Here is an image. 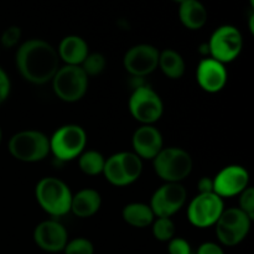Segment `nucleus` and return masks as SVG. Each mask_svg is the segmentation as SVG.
<instances>
[{"instance_id": "f257e3e1", "label": "nucleus", "mask_w": 254, "mask_h": 254, "mask_svg": "<svg viewBox=\"0 0 254 254\" xmlns=\"http://www.w3.org/2000/svg\"><path fill=\"white\" fill-rule=\"evenodd\" d=\"M15 62L22 78L39 86L51 82L60 68L56 49L41 39L22 42L15 55Z\"/></svg>"}, {"instance_id": "f03ea898", "label": "nucleus", "mask_w": 254, "mask_h": 254, "mask_svg": "<svg viewBox=\"0 0 254 254\" xmlns=\"http://www.w3.org/2000/svg\"><path fill=\"white\" fill-rule=\"evenodd\" d=\"M72 191L64 181L55 176L42 178L35 186V197L40 207L52 217H61L71 210Z\"/></svg>"}, {"instance_id": "7ed1b4c3", "label": "nucleus", "mask_w": 254, "mask_h": 254, "mask_svg": "<svg viewBox=\"0 0 254 254\" xmlns=\"http://www.w3.org/2000/svg\"><path fill=\"white\" fill-rule=\"evenodd\" d=\"M154 171L164 183H180L191 174L193 160L190 154L178 146H168L153 159Z\"/></svg>"}, {"instance_id": "20e7f679", "label": "nucleus", "mask_w": 254, "mask_h": 254, "mask_svg": "<svg viewBox=\"0 0 254 254\" xmlns=\"http://www.w3.org/2000/svg\"><path fill=\"white\" fill-rule=\"evenodd\" d=\"M10 155L22 163H37L50 155V136L40 130L26 129L15 133L7 144Z\"/></svg>"}, {"instance_id": "39448f33", "label": "nucleus", "mask_w": 254, "mask_h": 254, "mask_svg": "<svg viewBox=\"0 0 254 254\" xmlns=\"http://www.w3.org/2000/svg\"><path fill=\"white\" fill-rule=\"evenodd\" d=\"M87 133L78 124H64L50 136V154L60 161H72L86 150Z\"/></svg>"}, {"instance_id": "423d86ee", "label": "nucleus", "mask_w": 254, "mask_h": 254, "mask_svg": "<svg viewBox=\"0 0 254 254\" xmlns=\"http://www.w3.org/2000/svg\"><path fill=\"white\" fill-rule=\"evenodd\" d=\"M89 77L81 66H64L57 69L52 78V89L61 101L67 103L78 102L86 96Z\"/></svg>"}, {"instance_id": "0eeeda50", "label": "nucleus", "mask_w": 254, "mask_h": 254, "mask_svg": "<svg viewBox=\"0 0 254 254\" xmlns=\"http://www.w3.org/2000/svg\"><path fill=\"white\" fill-rule=\"evenodd\" d=\"M253 220L238 207L225 208L216 222V236L226 247H235L247 238Z\"/></svg>"}, {"instance_id": "6e6552de", "label": "nucleus", "mask_w": 254, "mask_h": 254, "mask_svg": "<svg viewBox=\"0 0 254 254\" xmlns=\"http://www.w3.org/2000/svg\"><path fill=\"white\" fill-rule=\"evenodd\" d=\"M243 49V37L240 30L233 25H222L217 27L207 42L208 55L211 59L227 64L235 61Z\"/></svg>"}, {"instance_id": "1a4fd4ad", "label": "nucleus", "mask_w": 254, "mask_h": 254, "mask_svg": "<svg viewBox=\"0 0 254 254\" xmlns=\"http://www.w3.org/2000/svg\"><path fill=\"white\" fill-rule=\"evenodd\" d=\"M128 108L131 117L141 126H154L164 113L163 99L148 86H139L131 92Z\"/></svg>"}, {"instance_id": "9d476101", "label": "nucleus", "mask_w": 254, "mask_h": 254, "mask_svg": "<svg viewBox=\"0 0 254 254\" xmlns=\"http://www.w3.org/2000/svg\"><path fill=\"white\" fill-rule=\"evenodd\" d=\"M225 210L223 198L211 193H198L188 207L189 222L196 228H208L216 225Z\"/></svg>"}, {"instance_id": "9b49d317", "label": "nucleus", "mask_w": 254, "mask_h": 254, "mask_svg": "<svg viewBox=\"0 0 254 254\" xmlns=\"http://www.w3.org/2000/svg\"><path fill=\"white\" fill-rule=\"evenodd\" d=\"M188 198V191L180 183H165L156 189L150 198L151 211L155 217L171 218L184 207Z\"/></svg>"}, {"instance_id": "f8f14e48", "label": "nucleus", "mask_w": 254, "mask_h": 254, "mask_svg": "<svg viewBox=\"0 0 254 254\" xmlns=\"http://www.w3.org/2000/svg\"><path fill=\"white\" fill-rule=\"evenodd\" d=\"M213 180V192L221 198L241 195L250 186V173L242 165L232 164L221 169Z\"/></svg>"}, {"instance_id": "ddd939ff", "label": "nucleus", "mask_w": 254, "mask_h": 254, "mask_svg": "<svg viewBox=\"0 0 254 254\" xmlns=\"http://www.w3.org/2000/svg\"><path fill=\"white\" fill-rule=\"evenodd\" d=\"M159 54L160 51L153 45H135L124 55L123 66L126 71L133 77H146L158 68Z\"/></svg>"}, {"instance_id": "4468645a", "label": "nucleus", "mask_w": 254, "mask_h": 254, "mask_svg": "<svg viewBox=\"0 0 254 254\" xmlns=\"http://www.w3.org/2000/svg\"><path fill=\"white\" fill-rule=\"evenodd\" d=\"M34 242L40 250L47 253L64 252L68 242V232L62 223L56 220L40 222L34 230Z\"/></svg>"}, {"instance_id": "2eb2a0df", "label": "nucleus", "mask_w": 254, "mask_h": 254, "mask_svg": "<svg viewBox=\"0 0 254 254\" xmlns=\"http://www.w3.org/2000/svg\"><path fill=\"white\" fill-rule=\"evenodd\" d=\"M196 81L202 91L207 93H218L225 88L228 81L226 64L211 57H205L201 60L196 69Z\"/></svg>"}, {"instance_id": "dca6fc26", "label": "nucleus", "mask_w": 254, "mask_h": 254, "mask_svg": "<svg viewBox=\"0 0 254 254\" xmlns=\"http://www.w3.org/2000/svg\"><path fill=\"white\" fill-rule=\"evenodd\" d=\"M131 148L141 160H153L164 148L163 134L155 126H140L131 136Z\"/></svg>"}, {"instance_id": "f3484780", "label": "nucleus", "mask_w": 254, "mask_h": 254, "mask_svg": "<svg viewBox=\"0 0 254 254\" xmlns=\"http://www.w3.org/2000/svg\"><path fill=\"white\" fill-rule=\"evenodd\" d=\"M60 61L69 66H81L89 54L88 44L78 35H68L64 37L56 49Z\"/></svg>"}, {"instance_id": "a211bd4d", "label": "nucleus", "mask_w": 254, "mask_h": 254, "mask_svg": "<svg viewBox=\"0 0 254 254\" xmlns=\"http://www.w3.org/2000/svg\"><path fill=\"white\" fill-rule=\"evenodd\" d=\"M102 206V196L94 189H82L72 195L71 210L78 218H89L96 215Z\"/></svg>"}, {"instance_id": "6ab92c4d", "label": "nucleus", "mask_w": 254, "mask_h": 254, "mask_svg": "<svg viewBox=\"0 0 254 254\" xmlns=\"http://www.w3.org/2000/svg\"><path fill=\"white\" fill-rule=\"evenodd\" d=\"M207 16V9L200 0H185L179 5V19L189 30L202 29Z\"/></svg>"}, {"instance_id": "aec40b11", "label": "nucleus", "mask_w": 254, "mask_h": 254, "mask_svg": "<svg viewBox=\"0 0 254 254\" xmlns=\"http://www.w3.org/2000/svg\"><path fill=\"white\" fill-rule=\"evenodd\" d=\"M122 217L124 222L135 228L150 227L155 220V215L149 203L143 202H130L124 206L122 210Z\"/></svg>"}, {"instance_id": "412c9836", "label": "nucleus", "mask_w": 254, "mask_h": 254, "mask_svg": "<svg viewBox=\"0 0 254 254\" xmlns=\"http://www.w3.org/2000/svg\"><path fill=\"white\" fill-rule=\"evenodd\" d=\"M158 68L170 79H179L186 71V64L184 57L178 51L166 49L159 54Z\"/></svg>"}, {"instance_id": "4be33fe9", "label": "nucleus", "mask_w": 254, "mask_h": 254, "mask_svg": "<svg viewBox=\"0 0 254 254\" xmlns=\"http://www.w3.org/2000/svg\"><path fill=\"white\" fill-rule=\"evenodd\" d=\"M117 158H118L126 185L128 186L135 183L143 173V160L133 151L117 153Z\"/></svg>"}, {"instance_id": "5701e85b", "label": "nucleus", "mask_w": 254, "mask_h": 254, "mask_svg": "<svg viewBox=\"0 0 254 254\" xmlns=\"http://www.w3.org/2000/svg\"><path fill=\"white\" fill-rule=\"evenodd\" d=\"M106 158L97 150H84L78 156V168L88 176H97L103 173Z\"/></svg>"}, {"instance_id": "b1692460", "label": "nucleus", "mask_w": 254, "mask_h": 254, "mask_svg": "<svg viewBox=\"0 0 254 254\" xmlns=\"http://www.w3.org/2000/svg\"><path fill=\"white\" fill-rule=\"evenodd\" d=\"M150 227L154 238L158 240L159 242H169L175 237L176 226L171 218L155 217Z\"/></svg>"}, {"instance_id": "393cba45", "label": "nucleus", "mask_w": 254, "mask_h": 254, "mask_svg": "<svg viewBox=\"0 0 254 254\" xmlns=\"http://www.w3.org/2000/svg\"><path fill=\"white\" fill-rule=\"evenodd\" d=\"M107 60L104 55L99 52H89L84 61L82 62L81 67L88 77L98 76L106 69Z\"/></svg>"}, {"instance_id": "a878e982", "label": "nucleus", "mask_w": 254, "mask_h": 254, "mask_svg": "<svg viewBox=\"0 0 254 254\" xmlns=\"http://www.w3.org/2000/svg\"><path fill=\"white\" fill-rule=\"evenodd\" d=\"M64 254H94V246L88 238L77 237L67 242Z\"/></svg>"}, {"instance_id": "bb28decb", "label": "nucleus", "mask_w": 254, "mask_h": 254, "mask_svg": "<svg viewBox=\"0 0 254 254\" xmlns=\"http://www.w3.org/2000/svg\"><path fill=\"white\" fill-rule=\"evenodd\" d=\"M238 200V208L242 210L247 216H250L252 220H254V189L248 186L245 191H243Z\"/></svg>"}, {"instance_id": "cd10ccee", "label": "nucleus", "mask_w": 254, "mask_h": 254, "mask_svg": "<svg viewBox=\"0 0 254 254\" xmlns=\"http://www.w3.org/2000/svg\"><path fill=\"white\" fill-rule=\"evenodd\" d=\"M21 29L19 26H9L7 29L4 30V32L1 34V45L6 49H12V47L16 46L17 44L21 40Z\"/></svg>"}, {"instance_id": "c85d7f7f", "label": "nucleus", "mask_w": 254, "mask_h": 254, "mask_svg": "<svg viewBox=\"0 0 254 254\" xmlns=\"http://www.w3.org/2000/svg\"><path fill=\"white\" fill-rule=\"evenodd\" d=\"M168 245V252L169 254H191L192 250H191L190 243L186 240L180 237H174L173 240L169 241Z\"/></svg>"}, {"instance_id": "c756f323", "label": "nucleus", "mask_w": 254, "mask_h": 254, "mask_svg": "<svg viewBox=\"0 0 254 254\" xmlns=\"http://www.w3.org/2000/svg\"><path fill=\"white\" fill-rule=\"evenodd\" d=\"M11 91V82L6 72L0 67V104L4 103Z\"/></svg>"}, {"instance_id": "7c9ffc66", "label": "nucleus", "mask_w": 254, "mask_h": 254, "mask_svg": "<svg viewBox=\"0 0 254 254\" xmlns=\"http://www.w3.org/2000/svg\"><path fill=\"white\" fill-rule=\"evenodd\" d=\"M195 254H225V251L220 245L215 242H205L198 246Z\"/></svg>"}, {"instance_id": "2f4dec72", "label": "nucleus", "mask_w": 254, "mask_h": 254, "mask_svg": "<svg viewBox=\"0 0 254 254\" xmlns=\"http://www.w3.org/2000/svg\"><path fill=\"white\" fill-rule=\"evenodd\" d=\"M198 193H211L213 192V180L210 176H203L197 183Z\"/></svg>"}, {"instance_id": "473e14b6", "label": "nucleus", "mask_w": 254, "mask_h": 254, "mask_svg": "<svg viewBox=\"0 0 254 254\" xmlns=\"http://www.w3.org/2000/svg\"><path fill=\"white\" fill-rule=\"evenodd\" d=\"M171 1H173V2H175V4H178V5H180L181 2H183V1H185V0H171Z\"/></svg>"}, {"instance_id": "72a5a7b5", "label": "nucleus", "mask_w": 254, "mask_h": 254, "mask_svg": "<svg viewBox=\"0 0 254 254\" xmlns=\"http://www.w3.org/2000/svg\"><path fill=\"white\" fill-rule=\"evenodd\" d=\"M1 139H2V130L1 128H0V143H1Z\"/></svg>"}, {"instance_id": "f704fd0d", "label": "nucleus", "mask_w": 254, "mask_h": 254, "mask_svg": "<svg viewBox=\"0 0 254 254\" xmlns=\"http://www.w3.org/2000/svg\"><path fill=\"white\" fill-rule=\"evenodd\" d=\"M191 254H195V253H191Z\"/></svg>"}]
</instances>
